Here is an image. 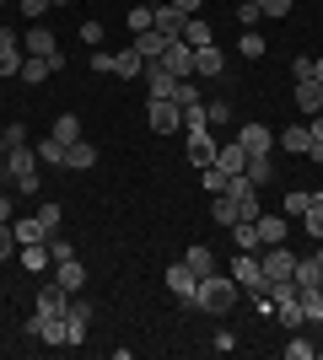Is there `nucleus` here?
Listing matches in <instances>:
<instances>
[{"instance_id":"1","label":"nucleus","mask_w":323,"mask_h":360,"mask_svg":"<svg viewBox=\"0 0 323 360\" xmlns=\"http://www.w3.org/2000/svg\"><path fill=\"white\" fill-rule=\"evenodd\" d=\"M237 301H243V285H237L232 274H210V280L194 285V296H189L184 307H200V312H210V317H227Z\"/></svg>"},{"instance_id":"2","label":"nucleus","mask_w":323,"mask_h":360,"mask_svg":"<svg viewBox=\"0 0 323 360\" xmlns=\"http://www.w3.org/2000/svg\"><path fill=\"white\" fill-rule=\"evenodd\" d=\"M38 150L32 146H11L6 150V172H11V188L16 194H38V183H44V172H38Z\"/></svg>"},{"instance_id":"3","label":"nucleus","mask_w":323,"mask_h":360,"mask_svg":"<svg viewBox=\"0 0 323 360\" xmlns=\"http://www.w3.org/2000/svg\"><path fill=\"white\" fill-rule=\"evenodd\" d=\"M259 264H264V285H280V280H296V253L280 242V248H259Z\"/></svg>"},{"instance_id":"4","label":"nucleus","mask_w":323,"mask_h":360,"mask_svg":"<svg viewBox=\"0 0 323 360\" xmlns=\"http://www.w3.org/2000/svg\"><path fill=\"white\" fill-rule=\"evenodd\" d=\"M146 124H151L156 135H178V129H184V108L172 103V97H156V103L146 108Z\"/></svg>"},{"instance_id":"5","label":"nucleus","mask_w":323,"mask_h":360,"mask_svg":"<svg viewBox=\"0 0 323 360\" xmlns=\"http://www.w3.org/2000/svg\"><path fill=\"white\" fill-rule=\"evenodd\" d=\"M232 280H237V285L243 290H259L264 285V264H259V253H243V248H237V258H232Z\"/></svg>"},{"instance_id":"6","label":"nucleus","mask_w":323,"mask_h":360,"mask_svg":"<svg viewBox=\"0 0 323 360\" xmlns=\"http://www.w3.org/2000/svg\"><path fill=\"white\" fill-rule=\"evenodd\" d=\"M140 81H146V97H151V103L156 97H172V86H178V75H172L162 60H146V75H140Z\"/></svg>"},{"instance_id":"7","label":"nucleus","mask_w":323,"mask_h":360,"mask_svg":"<svg viewBox=\"0 0 323 360\" xmlns=\"http://www.w3.org/2000/svg\"><path fill=\"white\" fill-rule=\"evenodd\" d=\"M22 54H44V60H54L60 54V38L44 27V22H27V38H22Z\"/></svg>"},{"instance_id":"8","label":"nucleus","mask_w":323,"mask_h":360,"mask_svg":"<svg viewBox=\"0 0 323 360\" xmlns=\"http://www.w3.org/2000/svg\"><path fill=\"white\" fill-rule=\"evenodd\" d=\"M237 146H243L248 156H270V150H275V129H264V124H243V129H237Z\"/></svg>"},{"instance_id":"9","label":"nucleus","mask_w":323,"mask_h":360,"mask_svg":"<svg viewBox=\"0 0 323 360\" xmlns=\"http://www.w3.org/2000/svg\"><path fill=\"white\" fill-rule=\"evenodd\" d=\"M162 285H167L178 301H189V296H194V285H200V274H194V269L184 264V258H178V264H172V269L162 274Z\"/></svg>"},{"instance_id":"10","label":"nucleus","mask_w":323,"mask_h":360,"mask_svg":"<svg viewBox=\"0 0 323 360\" xmlns=\"http://www.w3.org/2000/svg\"><path fill=\"white\" fill-rule=\"evenodd\" d=\"M184 22L189 16L172 6V0H162V6H151V27L156 32H167V38H184Z\"/></svg>"},{"instance_id":"11","label":"nucleus","mask_w":323,"mask_h":360,"mask_svg":"<svg viewBox=\"0 0 323 360\" xmlns=\"http://www.w3.org/2000/svg\"><path fill=\"white\" fill-rule=\"evenodd\" d=\"M162 65H167V70L178 75V81H184V75H194V49H189L184 38H172V44L162 49Z\"/></svg>"},{"instance_id":"12","label":"nucleus","mask_w":323,"mask_h":360,"mask_svg":"<svg viewBox=\"0 0 323 360\" xmlns=\"http://www.w3.org/2000/svg\"><path fill=\"white\" fill-rule=\"evenodd\" d=\"M54 70H65V60H60V54H54V60H44V54H27V60H22V70H16V75H22L27 86H38V81H49V75H54Z\"/></svg>"},{"instance_id":"13","label":"nucleus","mask_w":323,"mask_h":360,"mask_svg":"<svg viewBox=\"0 0 323 360\" xmlns=\"http://www.w3.org/2000/svg\"><path fill=\"white\" fill-rule=\"evenodd\" d=\"M184 135H189V162H194V167H210L215 150H221V146H215V135H210V129H184Z\"/></svg>"},{"instance_id":"14","label":"nucleus","mask_w":323,"mask_h":360,"mask_svg":"<svg viewBox=\"0 0 323 360\" xmlns=\"http://www.w3.org/2000/svg\"><path fill=\"white\" fill-rule=\"evenodd\" d=\"M22 60H27V54H22V38H16L11 27H0V75H16Z\"/></svg>"},{"instance_id":"15","label":"nucleus","mask_w":323,"mask_h":360,"mask_svg":"<svg viewBox=\"0 0 323 360\" xmlns=\"http://www.w3.org/2000/svg\"><path fill=\"white\" fill-rule=\"evenodd\" d=\"M54 280H60V285L70 290V296H76V290H87V264H81L76 253H70V258H60V264H54Z\"/></svg>"},{"instance_id":"16","label":"nucleus","mask_w":323,"mask_h":360,"mask_svg":"<svg viewBox=\"0 0 323 360\" xmlns=\"http://www.w3.org/2000/svg\"><path fill=\"white\" fill-rule=\"evenodd\" d=\"M113 75H119V81H135V75H146V54H140L135 44H124L119 54H113Z\"/></svg>"},{"instance_id":"17","label":"nucleus","mask_w":323,"mask_h":360,"mask_svg":"<svg viewBox=\"0 0 323 360\" xmlns=\"http://www.w3.org/2000/svg\"><path fill=\"white\" fill-rule=\"evenodd\" d=\"M87 167H97V146L92 140H70L65 146V172H87Z\"/></svg>"},{"instance_id":"18","label":"nucleus","mask_w":323,"mask_h":360,"mask_svg":"<svg viewBox=\"0 0 323 360\" xmlns=\"http://www.w3.org/2000/svg\"><path fill=\"white\" fill-rule=\"evenodd\" d=\"M253 226H259V248H280L286 242V215H253Z\"/></svg>"},{"instance_id":"19","label":"nucleus","mask_w":323,"mask_h":360,"mask_svg":"<svg viewBox=\"0 0 323 360\" xmlns=\"http://www.w3.org/2000/svg\"><path fill=\"white\" fill-rule=\"evenodd\" d=\"M16 264H22L27 274H44L49 264H54V258H49V242H27V248H16Z\"/></svg>"},{"instance_id":"20","label":"nucleus","mask_w":323,"mask_h":360,"mask_svg":"<svg viewBox=\"0 0 323 360\" xmlns=\"http://www.w3.org/2000/svg\"><path fill=\"white\" fill-rule=\"evenodd\" d=\"M221 70H227V54H221L215 44L194 49V75H200V81H205V75H221Z\"/></svg>"},{"instance_id":"21","label":"nucleus","mask_w":323,"mask_h":360,"mask_svg":"<svg viewBox=\"0 0 323 360\" xmlns=\"http://www.w3.org/2000/svg\"><path fill=\"white\" fill-rule=\"evenodd\" d=\"M296 108H302V113H323V81H296Z\"/></svg>"},{"instance_id":"22","label":"nucleus","mask_w":323,"mask_h":360,"mask_svg":"<svg viewBox=\"0 0 323 360\" xmlns=\"http://www.w3.org/2000/svg\"><path fill=\"white\" fill-rule=\"evenodd\" d=\"M210 215H215L221 226H237V221H248V215H243V205H237L232 194H210Z\"/></svg>"},{"instance_id":"23","label":"nucleus","mask_w":323,"mask_h":360,"mask_svg":"<svg viewBox=\"0 0 323 360\" xmlns=\"http://www.w3.org/2000/svg\"><path fill=\"white\" fill-rule=\"evenodd\" d=\"M184 264H189V269H194V274H200V280H210V274H221V269H215V253H210V248H205V242H194V248H189V253H184Z\"/></svg>"},{"instance_id":"24","label":"nucleus","mask_w":323,"mask_h":360,"mask_svg":"<svg viewBox=\"0 0 323 360\" xmlns=\"http://www.w3.org/2000/svg\"><path fill=\"white\" fill-rule=\"evenodd\" d=\"M296 290H323V264L318 258H296Z\"/></svg>"},{"instance_id":"25","label":"nucleus","mask_w":323,"mask_h":360,"mask_svg":"<svg viewBox=\"0 0 323 360\" xmlns=\"http://www.w3.org/2000/svg\"><path fill=\"white\" fill-rule=\"evenodd\" d=\"M243 178H248V183H259V188H264V183L275 178V150H270V156H248Z\"/></svg>"},{"instance_id":"26","label":"nucleus","mask_w":323,"mask_h":360,"mask_svg":"<svg viewBox=\"0 0 323 360\" xmlns=\"http://www.w3.org/2000/svg\"><path fill=\"white\" fill-rule=\"evenodd\" d=\"M172 38L167 32H156V27H146V32H135V49L146 54V60H162V49H167Z\"/></svg>"},{"instance_id":"27","label":"nucleus","mask_w":323,"mask_h":360,"mask_svg":"<svg viewBox=\"0 0 323 360\" xmlns=\"http://www.w3.org/2000/svg\"><path fill=\"white\" fill-rule=\"evenodd\" d=\"M11 231H16V242H22V248H27V242H49V231H44V221H38V215L11 221Z\"/></svg>"},{"instance_id":"28","label":"nucleus","mask_w":323,"mask_h":360,"mask_svg":"<svg viewBox=\"0 0 323 360\" xmlns=\"http://www.w3.org/2000/svg\"><path fill=\"white\" fill-rule=\"evenodd\" d=\"M215 167H221V172H243V167H248V150L237 146V140H232V146H221V150H215Z\"/></svg>"},{"instance_id":"29","label":"nucleus","mask_w":323,"mask_h":360,"mask_svg":"<svg viewBox=\"0 0 323 360\" xmlns=\"http://www.w3.org/2000/svg\"><path fill=\"white\" fill-rule=\"evenodd\" d=\"M275 146L286 150V156H308L312 135H308V129H286V135H275Z\"/></svg>"},{"instance_id":"30","label":"nucleus","mask_w":323,"mask_h":360,"mask_svg":"<svg viewBox=\"0 0 323 360\" xmlns=\"http://www.w3.org/2000/svg\"><path fill=\"white\" fill-rule=\"evenodd\" d=\"M227 231H232V242H237L243 253H259V226L253 221H237V226H227Z\"/></svg>"},{"instance_id":"31","label":"nucleus","mask_w":323,"mask_h":360,"mask_svg":"<svg viewBox=\"0 0 323 360\" xmlns=\"http://www.w3.org/2000/svg\"><path fill=\"white\" fill-rule=\"evenodd\" d=\"M184 44H189V49H205V44H215V38H210V22L189 16V22H184Z\"/></svg>"},{"instance_id":"32","label":"nucleus","mask_w":323,"mask_h":360,"mask_svg":"<svg viewBox=\"0 0 323 360\" xmlns=\"http://www.w3.org/2000/svg\"><path fill=\"white\" fill-rule=\"evenodd\" d=\"M49 135L60 140V146H70V140H81V119H76V113H60V119H54V129H49Z\"/></svg>"},{"instance_id":"33","label":"nucleus","mask_w":323,"mask_h":360,"mask_svg":"<svg viewBox=\"0 0 323 360\" xmlns=\"http://www.w3.org/2000/svg\"><path fill=\"white\" fill-rule=\"evenodd\" d=\"M32 150H38V162H44V167H65V146H60L54 135H44Z\"/></svg>"},{"instance_id":"34","label":"nucleus","mask_w":323,"mask_h":360,"mask_svg":"<svg viewBox=\"0 0 323 360\" xmlns=\"http://www.w3.org/2000/svg\"><path fill=\"white\" fill-rule=\"evenodd\" d=\"M264 49H270V44H264L259 32H253V27H243V38H237V54H243V60H259Z\"/></svg>"},{"instance_id":"35","label":"nucleus","mask_w":323,"mask_h":360,"mask_svg":"<svg viewBox=\"0 0 323 360\" xmlns=\"http://www.w3.org/2000/svg\"><path fill=\"white\" fill-rule=\"evenodd\" d=\"M286 355H291V360H312V355H318V339H302V328H296L291 345H286Z\"/></svg>"},{"instance_id":"36","label":"nucleus","mask_w":323,"mask_h":360,"mask_svg":"<svg viewBox=\"0 0 323 360\" xmlns=\"http://www.w3.org/2000/svg\"><path fill=\"white\" fill-rule=\"evenodd\" d=\"M302 312L312 328H323V290H302Z\"/></svg>"},{"instance_id":"37","label":"nucleus","mask_w":323,"mask_h":360,"mask_svg":"<svg viewBox=\"0 0 323 360\" xmlns=\"http://www.w3.org/2000/svg\"><path fill=\"white\" fill-rule=\"evenodd\" d=\"M200 178H205V194H227V178H232V172H221V167H200Z\"/></svg>"},{"instance_id":"38","label":"nucleus","mask_w":323,"mask_h":360,"mask_svg":"<svg viewBox=\"0 0 323 360\" xmlns=\"http://www.w3.org/2000/svg\"><path fill=\"white\" fill-rule=\"evenodd\" d=\"M38 221H44V231H49V237H54V231H60V226H65V210H60V205H54V199H49V205H38Z\"/></svg>"},{"instance_id":"39","label":"nucleus","mask_w":323,"mask_h":360,"mask_svg":"<svg viewBox=\"0 0 323 360\" xmlns=\"http://www.w3.org/2000/svg\"><path fill=\"white\" fill-rule=\"evenodd\" d=\"M172 103L178 108H189V103H200V86H194V75H184L178 86H172Z\"/></svg>"},{"instance_id":"40","label":"nucleus","mask_w":323,"mask_h":360,"mask_svg":"<svg viewBox=\"0 0 323 360\" xmlns=\"http://www.w3.org/2000/svg\"><path fill=\"white\" fill-rule=\"evenodd\" d=\"M308 205H312L308 188H291V194H286V215H308Z\"/></svg>"},{"instance_id":"41","label":"nucleus","mask_w":323,"mask_h":360,"mask_svg":"<svg viewBox=\"0 0 323 360\" xmlns=\"http://www.w3.org/2000/svg\"><path fill=\"white\" fill-rule=\"evenodd\" d=\"M205 124H210L205 103H189V108H184V129H205Z\"/></svg>"},{"instance_id":"42","label":"nucleus","mask_w":323,"mask_h":360,"mask_svg":"<svg viewBox=\"0 0 323 360\" xmlns=\"http://www.w3.org/2000/svg\"><path fill=\"white\" fill-rule=\"evenodd\" d=\"M237 22H243V27H259V22H264L259 0H243V6H237Z\"/></svg>"},{"instance_id":"43","label":"nucleus","mask_w":323,"mask_h":360,"mask_svg":"<svg viewBox=\"0 0 323 360\" xmlns=\"http://www.w3.org/2000/svg\"><path fill=\"white\" fill-rule=\"evenodd\" d=\"M16 248H22V242H16V231H11V226H0V264H6V258H16Z\"/></svg>"},{"instance_id":"44","label":"nucleus","mask_w":323,"mask_h":360,"mask_svg":"<svg viewBox=\"0 0 323 360\" xmlns=\"http://www.w3.org/2000/svg\"><path fill=\"white\" fill-rule=\"evenodd\" d=\"M151 27V6H129V32H146Z\"/></svg>"},{"instance_id":"45","label":"nucleus","mask_w":323,"mask_h":360,"mask_svg":"<svg viewBox=\"0 0 323 360\" xmlns=\"http://www.w3.org/2000/svg\"><path fill=\"white\" fill-rule=\"evenodd\" d=\"M0 135H6V150H11V146H27V124H6Z\"/></svg>"},{"instance_id":"46","label":"nucleus","mask_w":323,"mask_h":360,"mask_svg":"<svg viewBox=\"0 0 323 360\" xmlns=\"http://www.w3.org/2000/svg\"><path fill=\"white\" fill-rule=\"evenodd\" d=\"M76 253V248H70V242L60 237V231H54V237H49V258H54V264H60V258H70Z\"/></svg>"},{"instance_id":"47","label":"nucleus","mask_w":323,"mask_h":360,"mask_svg":"<svg viewBox=\"0 0 323 360\" xmlns=\"http://www.w3.org/2000/svg\"><path fill=\"white\" fill-rule=\"evenodd\" d=\"M308 231L312 242H323V205H308Z\"/></svg>"},{"instance_id":"48","label":"nucleus","mask_w":323,"mask_h":360,"mask_svg":"<svg viewBox=\"0 0 323 360\" xmlns=\"http://www.w3.org/2000/svg\"><path fill=\"white\" fill-rule=\"evenodd\" d=\"M49 6H54V0H22V16H27V22H38Z\"/></svg>"},{"instance_id":"49","label":"nucleus","mask_w":323,"mask_h":360,"mask_svg":"<svg viewBox=\"0 0 323 360\" xmlns=\"http://www.w3.org/2000/svg\"><path fill=\"white\" fill-rule=\"evenodd\" d=\"M264 16H291V0H259Z\"/></svg>"},{"instance_id":"50","label":"nucleus","mask_w":323,"mask_h":360,"mask_svg":"<svg viewBox=\"0 0 323 360\" xmlns=\"http://www.w3.org/2000/svg\"><path fill=\"white\" fill-rule=\"evenodd\" d=\"M210 349H215V355H232V349H237V339H232V333L221 328V333H215V339H210Z\"/></svg>"},{"instance_id":"51","label":"nucleus","mask_w":323,"mask_h":360,"mask_svg":"<svg viewBox=\"0 0 323 360\" xmlns=\"http://www.w3.org/2000/svg\"><path fill=\"white\" fill-rule=\"evenodd\" d=\"M291 75H296V81H312V60H308V54H296V60H291Z\"/></svg>"},{"instance_id":"52","label":"nucleus","mask_w":323,"mask_h":360,"mask_svg":"<svg viewBox=\"0 0 323 360\" xmlns=\"http://www.w3.org/2000/svg\"><path fill=\"white\" fill-rule=\"evenodd\" d=\"M92 70L97 75H113V54H108V49H97V54H92Z\"/></svg>"},{"instance_id":"53","label":"nucleus","mask_w":323,"mask_h":360,"mask_svg":"<svg viewBox=\"0 0 323 360\" xmlns=\"http://www.w3.org/2000/svg\"><path fill=\"white\" fill-rule=\"evenodd\" d=\"M81 44H103V22H81Z\"/></svg>"},{"instance_id":"54","label":"nucleus","mask_w":323,"mask_h":360,"mask_svg":"<svg viewBox=\"0 0 323 360\" xmlns=\"http://www.w3.org/2000/svg\"><path fill=\"white\" fill-rule=\"evenodd\" d=\"M205 113H210V124H227V119H232V103H210Z\"/></svg>"},{"instance_id":"55","label":"nucleus","mask_w":323,"mask_h":360,"mask_svg":"<svg viewBox=\"0 0 323 360\" xmlns=\"http://www.w3.org/2000/svg\"><path fill=\"white\" fill-rule=\"evenodd\" d=\"M172 6H178L184 16H200V6H205V0H172Z\"/></svg>"},{"instance_id":"56","label":"nucleus","mask_w":323,"mask_h":360,"mask_svg":"<svg viewBox=\"0 0 323 360\" xmlns=\"http://www.w3.org/2000/svg\"><path fill=\"white\" fill-rule=\"evenodd\" d=\"M16 215H11V194H0V226H11Z\"/></svg>"},{"instance_id":"57","label":"nucleus","mask_w":323,"mask_h":360,"mask_svg":"<svg viewBox=\"0 0 323 360\" xmlns=\"http://www.w3.org/2000/svg\"><path fill=\"white\" fill-rule=\"evenodd\" d=\"M308 135H312V140H323V113H312V119H308Z\"/></svg>"},{"instance_id":"58","label":"nucleus","mask_w":323,"mask_h":360,"mask_svg":"<svg viewBox=\"0 0 323 360\" xmlns=\"http://www.w3.org/2000/svg\"><path fill=\"white\" fill-rule=\"evenodd\" d=\"M312 81H323V60H312Z\"/></svg>"},{"instance_id":"59","label":"nucleus","mask_w":323,"mask_h":360,"mask_svg":"<svg viewBox=\"0 0 323 360\" xmlns=\"http://www.w3.org/2000/svg\"><path fill=\"white\" fill-rule=\"evenodd\" d=\"M0 162H6V135H0Z\"/></svg>"},{"instance_id":"60","label":"nucleus","mask_w":323,"mask_h":360,"mask_svg":"<svg viewBox=\"0 0 323 360\" xmlns=\"http://www.w3.org/2000/svg\"><path fill=\"white\" fill-rule=\"evenodd\" d=\"M312 205H323V188H318V194H312Z\"/></svg>"},{"instance_id":"61","label":"nucleus","mask_w":323,"mask_h":360,"mask_svg":"<svg viewBox=\"0 0 323 360\" xmlns=\"http://www.w3.org/2000/svg\"><path fill=\"white\" fill-rule=\"evenodd\" d=\"M0 6H6V0H0Z\"/></svg>"}]
</instances>
